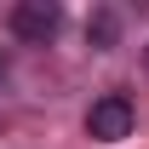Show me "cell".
Returning a JSON list of instances; mask_svg holds the SVG:
<instances>
[{
	"label": "cell",
	"instance_id": "1",
	"mask_svg": "<svg viewBox=\"0 0 149 149\" xmlns=\"http://www.w3.org/2000/svg\"><path fill=\"white\" fill-rule=\"evenodd\" d=\"M86 132H92L97 143L132 138V97H126V92H103L92 109H86Z\"/></svg>",
	"mask_w": 149,
	"mask_h": 149
},
{
	"label": "cell",
	"instance_id": "2",
	"mask_svg": "<svg viewBox=\"0 0 149 149\" xmlns=\"http://www.w3.org/2000/svg\"><path fill=\"white\" fill-rule=\"evenodd\" d=\"M57 29H63V6H57V0H17V6H12V35L17 40L46 46Z\"/></svg>",
	"mask_w": 149,
	"mask_h": 149
},
{
	"label": "cell",
	"instance_id": "3",
	"mask_svg": "<svg viewBox=\"0 0 149 149\" xmlns=\"http://www.w3.org/2000/svg\"><path fill=\"white\" fill-rule=\"evenodd\" d=\"M86 40H92L97 52H109L115 40H120V12H115V6H97L92 17H86Z\"/></svg>",
	"mask_w": 149,
	"mask_h": 149
},
{
	"label": "cell",
	"instance_id": "4",
	"mask_svg": "<svg viewBox=\"0 0 149 149\" xmlns=\"http://www.w3.org/2000/svg\"><path fill=\"white\" fill-rule=\"evenodd\" d=\"M0 80H6V57H0Z\"/></svg>",
	"mask_w": 149,
	"mask_h": 149
}]
</instances>
